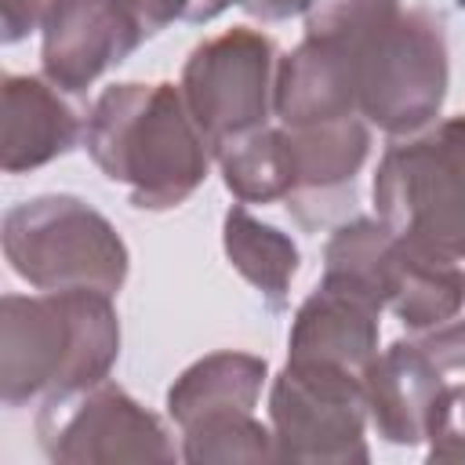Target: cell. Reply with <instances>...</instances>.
<instances>
[{"label": "cell", "mask_w": 465, "mask_h": 465, "mask_svg": "<svg viewBox=\"0 0 465 465\" xmlns=\"http://www.w3.org/2000/svg\"><path fill=\"white\" fill-rule=\"evenodd\" d=\"M291 149L287 211L305 229L338 222L356 203V174L371 153V124L363 116L283 127Z\"/></svg>", "instance_id": "9"}, {"label": "cell", "mask_w": 465, "mask_h": 465, "mask_svg": "<svg viewBox=\"0 0 465 465\" xmlns=\"http://www.w3.org/2000/svg\"><path fill=\"white\" fill-rule=\"evenodd\" d=\"M276 44L247 25H232L196 44L182 65V98L211 153L269 127L276 87Z\"/></svg>", "instance_id": "7"}, {"label": "cell", "mask_w": 465, "mask_h": 465, "mask_svg": "<svg viewBox=\"0 0 465 465\" xmlns=\"http://www.w3.org/2000/svg\"><path fill=\"white\" fill-rule=\"evenodd\" d=\"M120 356V316L105 291L0 298V400L25 407L105 381Z\"/></svg>", "instance_id": "3"}, {"label": "cell", "mask_w": 465, "mask_h": 465, "mask_svg": "<svg viewBox=\"0 0 465 465\" xmlns=\"http://www.w3.org/2000/svg\"><path fill=\"white\" fill-rule=\"evenodd\" d=\"M84 124L47 76H4V142L0 167L7 174L36 171L76 149Z\"/></svg>", "instance_id": "14"}, {"label": "cell", "mask_w": 465, "mask_h": 465, "mask_svg": "<svg viewBox=\"0 0 465 465\" xmlns=\"http://www.w3.org/2000/svg\"><path fill=\"white\" fill-rule=\"evenodd\" d=\"M222 247L229 265L265 298L272 312H280L287 305L291 280L302 265L298 243L287 232L254 218L243 203H232L222 222Z\"/></svg>", "instance_id": "16"}, {"label": "cell", "mask_w": 465, "mask_h": 465, "mask_svg": "<svg viewBox=\"0 0 465 465\" xmlns=\"http://www.w3.org/2000/svg\"><path fill=\"white\" fill-rule=\"evenodd\" d=\"M429 461H465V385L447 389L440 421L429 436Z\"/></svg>", "instance_id": "20"}, {"label": "cell", "mask_w": 465, "mask_h": 465, "mask_svg": "<svg viewBox=\"0 0 465 465\" xmlns=\"http://www.w3.org/2000/svg\"><path fill=\"white\" fill-rule=\"evenodd\" d=\"M84 149L94 167L127 185L138 211H171L185 203L207 178L214 160L178 84H113L84 124Z\"/></svg>", "instance_id": "2"}, {"label": "cell", "mask_w": 465, "mask_h": 465, "mask_svg": "<svg viewBox=\"0 0 465 465\" xmlns=\"http://www.w3.org/2000/svg\"><path fill=\"white\" fill-rule=\"evenodd\" d=\"M51 0H0V18H4V44H18L29 33L44 25Z\"/></svg>", "instance_id": "22"}, {"label": "cell", "mask_w": 465, "mask_h": 465, "mask_svg": "<svg viewBox=\"0 0 465 465\" xmlns=\"http://www.w3.org/2000/svg\"><path fill=\"white\" fill-rule=\"evenodd\" d=\"M447 389L450 385L443 381V371L411 338H400L389 349H381L363 371L367 418L374 432L396 447L429 443Z\"/></svg>", "instance_id": "11"}, {"label": "cell", "mask_w": 465, "mask_h": 465, "mask_svg": "<svg viewBox=\"0 0 465 465\" xmlns=\"http://www.w3.org/2000/svg\"><path fill=\"white\" fill-rule=\"evenodd\" d=\"M269 378V363L254 352L218 349L189 363L174 385L167 389V414L178 429L214 418V414H236L254 411L262 385Z\"/></svg>", "instance_id": "15"}, {"label": "cell", "mask_w": 465, "mask_h": 465, "mask_svg": "<svg viewBox=\"0 0 465 465\" xmlns=\"http://www.w3.org/2000/svg\"><path fill=\"white\" fill-rule=\"evenodd\" d=\"M305 33L338 40L352 58L356 109L389 138H407L436 124L447 98L443 22L400 0H312Z\"/></svg>", "instance_id": "1"}, {"label": "cell", "mask_w": 465, "mask_h": 465, "mask_svg": "<svg viewBox=\"0 0 465 465\" xmlns=\"http://www.w3.org/2000/svg\"><path fill=\"white\" fill-rule=\"evenodd\" d=\"M272 113L280 116V127H309L360 116L349 51L331 36L305 33L302 44L287 51L276 65Z\"/></svg>", "instance_id": "13"}, {"label": "cell", "mask_w": 465, "mask_h": 465, "mask_svg": "<svg viewBox=\"0 0 465 465\" xmlns=\"http://www.w3.org/2000/svg\"><path fill=\"white\" fill-rule=\"evenodd\" d=\"M142 40L145 33L116 0H51L40 25V65L58 91L84 94Z\"/></svg>", "instance_id": "10"}, {"label": "cell", "mask_w": 465, "mask_h": 465, "mask_svg": "<svg viewBox=\"0 0 465 465\" xmlns=\"http://www.w3.org/2000/svg\"><path fill=\"white\" fill-rule=\"evenodd\" d=\"M4 258L36 291H105L127 280L131 254L116 225L73 193H44L7 207Z\"/></svg>", "instance_id": "5"}, {"label": "cell", "mask_w": 465, "mask_h": 465, "mask_svg": "<svg viewBox=\"0 0 465 465\" xmlns=\"http://www.w3.org/2000/svg\"><path fill=\"white\" fill-rule=\"evenodd\" d=\"M363 378L334 363L287 360L269 389V425L276 461L367 465Z\"/></svg>", "instance_id": "6"}, {"label": "cell", "mask_w": 465, "mask_h": 465, "mask_svg": "<svg viewBox=\"0 0 465 465\" xmlns=\"http://www.w3.org/2000/svg\"><path fill=\"white\" fill-rule=\"evenodd\" d=\"M458 7H465V0H458Z\"/></svg>", "instance_id": "24"}, {"label": "cell", "mask_w": 465, "mask_h": 465, "mask_svg": "<svg viewBox=\"0 0 465 465\" xmlns=\"http://www.w3.org/2000/svg\"><path fill=\"white\" fill-rule=\"evenodd\" d=\"M251 18H262V22H283L291 15H305V7L312 0H236Z\"/></svg>", "instance_id": "23"}, {"label": "cell", "mask_w": 465, "mask_h": 465, "mask_svg": "<svg viewBox=\"0 0 465 465\" xmlns=\"http://www.w3.org/2000/svg\"><path fill=\"white\" fill-rule=\"evenodd\" d=\"M225 189L240 203H272L291 193V149L283 127L251 131L214 149Z\"/></svg>", "instance_id": "17"}, {"label": "cell", "mask_w": 465, "mask_h": 465, "mask_svg": "<svg viewBox=\"0 0 465 465\" xmlns=\"http://www.w3.org/2000/svg\"><path fill=\"white\" fill-rule=\"evenodd\" d=\"M189 465H232V461H276L272 425H262L254 411L214 414L182 429V450Z\"/></svg>", "instance_id": "18"}, {"label": "cell", "mask_w": 465, "mask_h": 465, "mask_svg": "<svg viewBox=\"0 0 465 465\" xmlns=\"http://www.w3.org/2000/svg\"><path fill=\"white\" fill-rule=\"evenodd\" d=\"M371 193L378 218L407 247L465 262V113L396 138Z\"/></svg>", "instance_id": "4"}, {"label": "cell", "mask_w": 465, "mask_h": 465, "mask_svg": "<svg viewBox=\"0 0 465 465\" xmlns=\"http://www.w3.org/2000/svg\"><path fill=\"white\" fill-rule=\"evenodd\" d=\"M414 345L425 349V356L440 367V371H465V305L432 334L425 338H411Z\"/></svg>", "instance_id": "21"}, {"label": "cell", "mask_w": 465, "mask_h": 465, "mask_svg": "<svg viewBox=\"0 0 465 465\" xmlns=\"http://www.w3.org/2000/svg\"><path fill=\"white\" fill-rule=\"evenodd\" d=\"M36 443L62 465L171 461L178 454L163 421L109 378L40 400Z\"/></svg>", "instance_id": "8"}, {"label": "cell", "mask_w": 465, "mask_h": 465, "mask_svg": "<svg viewBox=\"0 0 465 465\" xmlns=\"http://www.w3.org/2000/svg\"><path fill=\"white\" fill-rule=\"evenodd\" d=\"M381 312L385 309L360 287L323 276L291 320L287 360L334 363L363 378L367 363L378 356Z\"/></svg>", "instance_id": "12"}, {"label": "cell", "mask_w": 465, "mask_h": 465, "mask_svg": "<svg viewBox=\"0 0 465 465\" xmlns=\"http://www.w3.org/2000/svg\"><path fill=\"white\" fill-rule=\"evenodd\" d=\"M116 4L134 18V25L145 36H153L171 22H193V25L211 22L236 0H116Z\"/></svg>", "instance_id": "19"}]
</instances>
